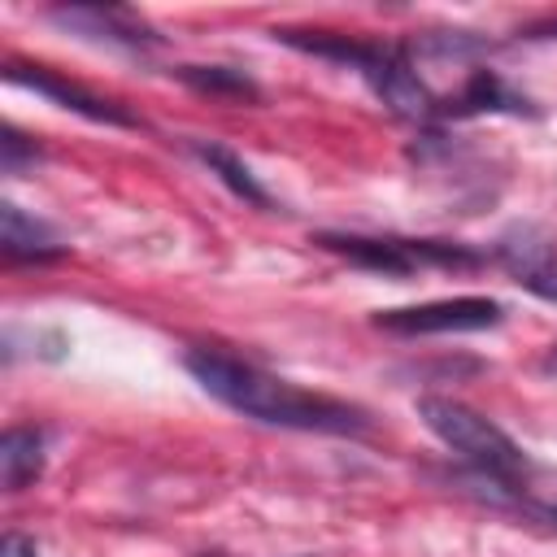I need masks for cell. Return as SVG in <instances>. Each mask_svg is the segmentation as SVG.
Listing matches in <instances>:
<instances>
[{
	"instance_id": "1",
	"label": "cell",
	"mask_w": 557,
	"mask_h": 557,
	"mask_svg": "<svg viewBox=\"0 0 557 557\" xmlns=\"http://www.w3.org/2000/svg\"><path fill=\"white\" fill-rule=\"evenodd\" d=\"M187 374L222 405L235 413L265 422V426H287V431H318V435H366L370 413L361 405L305 392L252 361H239L235 352L222 348H187L183 352Z\"/></svg>"
},
{
	"instance_id": "2",
	"label": "cell",
	"mask_w": 557,
	"mask_h": 557,
	"mask_svg": "<svg viewBox=\"0 0 557 557\" xmlns=\"http://www.w3.org/2000/svg\"><path fill=\"white\" fill-rule=\"evenodd\" d=\"M287 48H300L309 57H326L339 65H352L370 91L396 113L400 122H435L440 117V96L418 78L413 61L396 44H374V39H352V35H331V30H274Z\"/></svg>"
},
{
	"instance_id": "3",
	"label": "cell",
	"mask_w": 557,
	"mask_h": 557,
	"mask_svg": "<svg viewBox=\"0 0 557 557\" xmlns=\"http://www.w3.org/2000/svg\"><path fill=\"white\" fill-rule=\"evenodd\" d=\"M418 418L444 448H453L483 479L509 487L527 474V453L479 409H470L453 396H418Z\"/></svg>"
},
{
	"instance_id": "4",
	"label": "cell",
	"mask_w": 557,
	"mask_h": 557,
	"mask_svg": "<svg viewBox=\"0 0 557 557\" xmlns=\"http://www.w3.org/2000/svg\"><path fill=\"white\" fill-rule=\"evenodd\" d=\"M318 248L344 257L357 270H374L387 278H405L413 270H479L487 252L470 244H448V239H405V235H344V231H318Z\"/></svg>"
},
{
	"instance_id": "5",
	"label": "cell",
	"mask_w": 557,
	"mask_h": 557,
	"mask_svg": "<svg viewBox=\"0 0 557 557\" xmlns=\"http://www.w3.org/2000/svg\"><path fill=\"white\" fill-rule=\"evenodd\" d=\"M387 335H448V331H492L505 322V305L492 296H448L405 309H379L370 318Z\"/></svg>"
},
{
	"instance_id": "6",
	"label": "cell",
	"mask_w": 557,
	"mask_h": 557,
	"mask_svg": "<svg viewBox=\"0 0 557 557\" xmlns=\"http://www.w3.org/2000/svg\"><path fill=\"white\" fill-rule=\"evenodd\" d=\"M518 287L557 305V244L540 226H509L487 252Z\"/></svg>"
},
{
	"instance_id": "7",
	"label": "cell",
	"mask_w": 557,
	"mask_h": 557,
	"mask_svg": "<svg viewBox=\"0 0 557 557\" xmlns=\"http://www.w3.org/2000/svg\"><path fill=\"white\" fill-rule=\"evenodd\" d=\"M4 78H9V83H17V87H30V91H39V96H48L52 104H61V109H70V113H78V117H87V122H104V126H135V117H131L117 100L96 96V91H87V87H78V83H70V78H61V74H52V70H44V65L9 61V65H4Z\"/></svg>"
},
{
	"instance_id": "8",
	"label": "cell",
	"mask_w": 557,
	"mask_h": 557,
	"mask_svg": "<svg viewBox=\"0 0 557 557\" xmlns=\"http://www.w3.org/2000/svg\"><path fill=\"white\" fill-rule=\"evenodd\" d=\"M52 22H61L65 30H78L87 39H104V44H122V48H148L161 44V35L152 26H144L131 9H104V4H70V9H48Z\"/></svg>"
},
{
	"instance_id": "9",
	"label": "cell",
	"mask_w": 557,
	"mask_h": 557,
	"mask_svg": "<svg viewBox=\"0 0 557 557\" xmlns=\"http://www.w3.org/2000/svg\"><path fill=\"white\" fill-rule=\"evenodd\" d=\"M474 113H513V117H535V104L518 96L496 70H470L457 96L440 100V117H474Z\"/></svg>"
},
{
	"instance_id": "10",
	"label": "cell",
	"mask_w": 557,
	"mask_h": 557,
	"mask_svg": "<svg viewBox=\"0 0 557 557\" xmlns=\"http://www.w3.org/2000/svg\"><path fill=\"white\" fill-rule=\"evenodd\" d=\"M0 209H4L0 213V248L13 265L17 261H57V257H65V244L48 222L22 213L17 205H0Z\"/></svg>"
},
{
	"instance_id": "11",
	"label": "cell",
	"mask_w": 557,
	"mask_h": 557,
	"mask_svg": "<svg viewBox=\"0 0 557 557\" xmlns=\"http://www.w3.org/2000/svg\"><path fill=\"white\" fill-rule=\"evenodd\" d=\"M44 474V435L35 426H9L0 440V483L4 492H26Z\"/></svg>"
},
{
	"instance_id": "12",
	"label": "cell",
	"mask_w": 557,
	"mask_h": 557,
	"mask_svg": "<svg viewBox=\"0 0 557 557\" xmlns=\"http://www.w3.org/2000/svg\"><path fill=\"white\" fill-rule=\"evenodd\" d=\"M187 148L209 165V174H218L239 200H248V205H257V209H270L274 205V196L257 183V174L231 152V148H222V144H209V139H187Z\"/></svg>"
},
{
	"instance_id": "13",
	"label": "cell",
	"mask_w": 557,
	"mask_h": 557,
	"mask_svg": "<svg viewBox=\"0 0 557 557\" xmlns=\"http://www.w3.org/2000/svg\"><path fill=\"white\" fill-rule=\"evenodd\" d=\"M187 87L205 91V96H231V100H257V83L244 70L231 65H178L174 70Z\"/></svg>"
},
{
	"instance_id": "14",
	"label": "cell",
	"mask_w": 557,
	"mask_h": 557,
	"mask_svg": "<svg viewBox=\"0 0 557 557\" xmlns=\"http://www.w3.org/2000/svg\"><path fill=\"white\" fill-rule=\"evenodd\" d=\"M35 161H39V148H35L22 131L4 126V135H0V165H4V174H22V170L35 165Z\"/></svg>"
},
{
	"instance_id": "15",
	"label": "cell",
	"mask_w": 557,
	"mask_h": 557,
	"mask_svg": "<svg viewBox=\"0 0 557 557\" xmlns=\"http://www.w3.org/2000/svg\"><path fill=\"white\" fill-rule=\"evenodd\" d=\"M0 557H35V540H26V535L9 531V535L0 540Z\"/></svg>"
},
{
	"instance_id": "16",
	"label": "cell",
	"mask_w": 557,
	"mask_h": 557,
	"mask_svg": "<svg viewBox=\"0 0 557 557\" xmlns=\"http://www.w3.org/2000/svg\"><path fill=\"white\" fill-rule=\"evenodd\" d=\"M544 366H548V370H557V344L548 348V357H544Z\"/></svg>"
},
{
	"instance_id": "17",
	"label": "cell",
	"mask_w": 557,
	"mask_h": 557,
	"mask_svg": "<svg viewBox=\"0 0 557 557\" xmlns=\"http://www.w3.org/2000/svg\"><path fill=\"white\" fill-rule=\"evenodd\" d=\"M200 557H226V553H200Z\"/></svg>"
},
{
	"instance_id": "18",
	"label": "cell",
	"mask_w": 557,
	"mask_h": 557,
	"mask_svg": "<svg viewBox=\"0 0 557 557\" xmlns=\"http://www.w3.org/2000/svg\"><path fill=\"white\" fill-rule=\"evenodd\" d=\"M548 518H553V522H557V505H553V509H548Z\"/></svg>"
}]
</instances>
